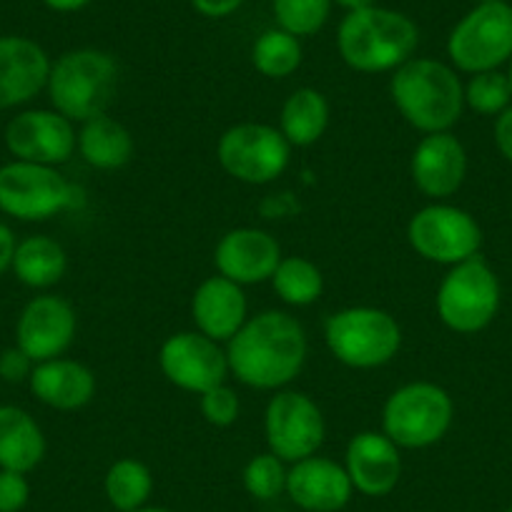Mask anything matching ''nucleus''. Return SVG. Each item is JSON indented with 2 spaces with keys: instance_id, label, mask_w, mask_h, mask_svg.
I'll list each match as a JSON object with an SVG mask.
<instances>
[{
  "instance_id": "3",
  "label": "nucleus",
  "mask_w": 512,
  "mask_h": 512,
  "mask_svg": "<svg viewBox=\"0 0 512 512\" xmlns=\"http://www.w3.org/2000/svg\"><path fill=\"white\" fill-rule=\"evenodd\" d=\"M420 31L410 16L392 8L369 6L342 18L337 51L357 73H392L415 58Z\"/></svg>"
},
{
  "instance_id": "19",
  "label": "nucleus",
  "mask_w": 512,
  "mask_h": 512,
  "mask_svg": "<svg viewBox=\"0 0 512 512\" xmlns=\"http://www.w3.org/2000/svg\"><path fill=\"white\" fill-rule=\"evenodd\" d=\"M344 470L362 495H390L402 477V450L382 430L357 432L344 450Z\"/></svg>"
},
{
  "instance_id": "1",
  "label": "nucleus",
  "mask_w": 512,
  "mask_h": 512,
  "mask_svg": "<svg viewBox=\"0 0 512 512\" xmlns=\"http://www.w3.org/2000/svg\"><path fill=\"white\" fill-rule=\"evenodd\" d=\"M309 339L302 322L284 309H264L246 319L226 342L229 372L251 390L279 392L302 374Z\"/></svg>"
},
{
  "instance_id": "9",
  "label": "nucleus",
  "mask_w": 512,
  "mask_h": 512,
  "mask_svg": "<svg viewBox=\"0 0 512 512\" xmlns=\"http://www.w3.org/2000/svg\"><path fill=\"white\" fill-rule=\"evenodd\" d=\"M81 189L56 166L8 161L0 166V214L16 221H48L81 204Z\"/></svg>"
},
{
  "instance_id": "31",
  "label": "nucleus",
  "mask_w": 512,
  "mask_h": 512,
  "mask_svg": "<svg viewBox=\"0 0 512 512\" xmlns=\"http://www.w3.org/2000/svg\"><path fill=\"white\" fill-rule=\"evenodd\" d=\"M287 475V462L279 460L274 452H259L246 462L241 480H244V490L254 500L269 502L287 492Z\"/></svg>"
},
{
  "instance_id": "16",
  "label": "nucleus",
  "mask_w": 512,
  "mask_h": 512,
  "mask_svg": "<svg viewBox=\"0 0 512 512\" xmlns=\"http://www.w3.org/2000/svg\"><path fill=\"white\" fill-rule=\"evenodd\" d=\"M282 256L277 236L256 226H236L216 244L214 267L221 277L231 279L239 287H251L272 282Z\"/></svg>"
},
{
  "instance_id": "14",
  "label": "nucleus",
  "mask_w": 512,
  "mask_h": 512,
  "mask_svg": "<svg viewBox=\"0 0 512 512\" xmlns=\"http://www.w3.org/2000/svg\"><path fill=\"white\" fill-rule=\"evenodd\" d=\"M159 369L174 387L191 395H204L216 384H224L231 374L221 342L196 329L164 339L159 349Z\"/></svg>"
},
{
  "instance_id": "15",
  "label": "nucleus",
  "mask_w": 512,
  "mask_h": 512,
  "mask_svg": "<svg viewBox=\"0 0 512 512\" xmlns=\"http://www.w3.org/2000/svg\"><path fill=\"white\" fill-rule=\"evenodd\" d=\"M78 317L68 299L38 294L21 309L16 322V347L33 362L63 357L76 342Z\"/></svg>"
},
{
  "instance_id": "27",
  "label": "nucleus",
  "mask_w": 512,
  "mask_h": 512,
  "mask_svg": "<svg viewBox=\"0 0 512 512\" xmlns=\"http://www.w3.org/2000/svg\"><path fill=\"white\" fill-rule=\"evenodd\" d=\"M103 492L113 510L134 512L149 502L154 492V475L146 462L136 457H121L108 467L103 477Z\"/></svg>"
},
{
  "instance_id": "26",
  "label": "nucleus",
  "mask_w": 512,
  "mask_h": 512,
  "mask_svg": "<svg viewBox=\"0 0 512 512\" xmlns=\"http://www.w3.org/2000/svg\"><path fill=\"white\" fill-rule=\"evenodd\" d=\"M329 116H332V108H329L327 96L317 88L302 86L289 93L287 101L282 103L279 131H282L292 149L294 146L309 149L327 134Z\"/></svg>"
},
{
  "instance_id": "23",
  "label": "nucleus",
  "mask_w": 512,
  "mask_h": 512,
  "mask_svg": "<svg viewBox=\"0 0 512 512\" xmlns=\"http://www.w3.org/2000/svg\"><path fill=\"white\" fill-rule=\"evenodd\" d=\"M48 450L43 427L18 405H0V470L28 475L43 462Z\"/></svg>"
},
{
  "instance_id": "22",
  "label": "nucleus",
  "mask_w": 512,
  "mask_h": 512,
  "mask_svg": "<svg viewBox=\"0 0 512 512\" xmlns=\"http://www.w3.org/2000/svg\"><path fill=\"white\" fill-rule=\"evenodd\" d=\"M28 390L41 405L58 412H76L96 397V374L71 357H56L33 367Z\"/></svg>"
},
{
  "instance_id": "37",
  "label": "nucleus",
  "mask_w": 512,
  "mask_h": 512,
  "mask_svg": "<svg viewBox=\"0 0 512 512\" xmlns=\"http://www.w3.org/2000/svg\"><path fill=\"white\" fill-rule=\"evenodd\" d=\"M191 6H194L196 13H201L204 18H229L231 13L239 11L244 6V0H189Z\"/></svg>"
},
{
  "instance_id": "2",
  "label": "nucleus",
  "mask_w": 512,
  "mask_h": 512,
  "mask_svg": "<svg viewBox=\"0 0 512 512\" xmlns=\"http://www.w3.org/2000/svg\"><path fill=\"white\" fill-rule=\"evenodd\" d=\"M390 98L415 131L440 134L462 118L465 83L450 63L415 56L392 71Z\"/></svg>"
},
{
  "instance_id": "32",
  "label": "nucleus",
  "mask_w": 512,
  "mask_h": 512,
  "mask_svg": "<svg viewBox=\"0 0 512 512\" xmlns=\"http://www.w3.org/2000/svg\"><path fill=\"white\" fill-rule=\"evenodd\" d=\"M507 106H512V88L507 73H475L465 83V108L475 111L477 116H500Z\"/></svg>"
},
{
  "instance_id": "34",
  "label": "nucleus",
  "mask_w": 512,
  "mask_h": 512,
  "mask_svg": "<svg viewBox=\"0 0 512 512\" xmlns=\"http://www.w3.org/2000/svg\"><path fill=\"white\" fill-rule=\"evenodd\" d=\"M31 500L28 475L16 470H0V512H23Z\"/></svg>"
},
{
  "instance_id": "36",
  "label": "nucleus",
  "mask_w": 512,
  "mask_h": 512,
  "mask_svg": "<svg viewBox=\"0 0 512 512\" xmlns=\"http://www.w3.org/2000/svg\"><path fill=\"white\" fill-rule=\"evenodd\" d=\"M495 146L500 151V156L512 164V106H507L500 116H495Z\"/></svg>"
},
{
  "instance_id": "41",
  "label": "nucleus",
  "mask_w": 512,
  "mask_h": 512,
  "mask_svg": "<svg viewBox=\"0 0 512 512\" xmlns=\"http://www.w3.org/2000/svg\"><path fill=\"white\" fill-rule=\"evenodd\" d=\"M134 512H174V510H166V507H149V505H144V507H139V510H134Z\"/></svg>"
},
{
  "instance_id": "12",
  "label": "nucleus",
  "mask_w": 512,
  "mask_h": 512,
  "mask_svg": "<svg viewBox=\"0 0 512 512\" xmlns=\"http://www.w3.org/2000/svg\"><path fill=\"white\" fill-rule=\"evenodd\" d=\"M264 437H267L269 452L292 465L317 455L327 437L322 407L307 392H274L264 410Z\"/></svg>"
},
{
  "instance_id": "30",
  "label": "nucleus",
  "mask_w": 512,
  "mask_h": 512,
  "mask_svg": "<svg viewBox=\"0 0 512 512\" xmlns=\"http://www.w3.org/2000/svg\"><path fill=\"white\" fill-rule=\"evenodd\" d=\"M334 0H272L279 28L297 38H309L329 21Z\"/></svg>"
},
{
  "instance_id": "18",
  "label": "nucleus",
  "mask_w": 512,
  "mask_h": 512,
  "mask_svg": "<svg viewBox=\"0 0 512 512\" xmlns=\"http://www.w3.org/2000/svg\"><path fill=\"white\" fill-rule=\"evenodd\" d=\"M51 58L26 36H0V111H13L46 91Z\"/></svg>"
},
{
  "instance_id": "33",
  "label": "nucleus",
  "mask_w": 512,
  "mask_h": 512,
  "mask_svg": "<svg viewBox=\"0 0 512 512\" xmlns=\"http://www.w3.org/2000/svg\"><path fill=\"white\" fill-rule=\"evenodd\" d=\"M199 410L201 417L209 422L211 427H231L239 420L241 402L236 390H231L229 384H216L204 395H199Z\"/></svg>"
},
{
  "instance_id": "38",
  "label": "nucleus",
  "mask_w": 512,
  "mask_h": 512,
  "mask_svg": "<svg viewBox=\"0 0 512 512\" xmlns=\"http://www.w3.org/2000/svg\"><path fill=\"white\" fill-rule=\"evenodd\" d=\"M16 234H13L11 226L6 221H0V277L6 272H11L13 254H16Z\"/></svg>"
},
{
  "instance_id": "17",
  "label": "nucleus",
  "mask_w": 512,
  "mask_h": 512,
  "mask_svg": "<svg viewBox=\"0 0 512 512\" xmlns=\"http://www.w3.org/2000/svg\"><path fill=\"white\" fill-rule=\"evenodd\" d=\"M467 149L452 131L425 134L410 159L415 189L432 201L450 199L467 179Z\"/></svg>"
},
{
  "instance_id": "6",
  "label": "nucleus",
  "mask_w": 512,
  "mask_h": 512,
  "mask_svg": "<svg viewBox=\"0 0 512 512\" xmlns=\"http://www.w3.org/2000/svg\"><path fill=\"white\" fill-rule=\"evenodd\" d=\"M324 344L344 367L377 369L400 354L402 327L379 307H344L324 322Z\"/></svg>"
},
{
  "instance_id": "40",
  "label": "nucleus",
  "mask_w": 512,
  "mask_h": 512,
  "mask_svg": "<svg viewBox=\"0 0 512 512\" xmlns=\"http://www.w3.org/2000/svg\"><path fill=\"white\" fill-rule=\"evenodd\" d=\"M334 3H337V6H342L347 13L362 11V8H369V6H377V0H334Z\"/></svg>"
},
{
  "instance_id": "21",
  "label": "nucleus",
  "mask_w": 512,
  "mask_h": 512,
  "mask_svg": "<svg viewBox=\"0 0 512 512\" xmlns=\"http://www.w3.org/2000/svg\"><path fill=\"white\" fill-rule=\"evenodd\" d=\"M191 319L196 332L206 334L214 342H229L249 319L244 287L221 274L204 279L191 297Z\"/></svg>"
},
{
  "instance_id": "39",
  "label": "nucleus",
  "mask_w": 512,
  "mask_h": 512,
  "mask_svg": "<svg viewBox=\"0 0 512 512\" xmlns=\"http://www.w3.org/2000/svg\"><path fill=\"white\" fill-rule=\"evenodd\" d=\"M93 0H43V6L51 8L56 13H76L83 11L86 6H91Z\"/></svg>"
},
{
  "instance_id": "7",
  "label": "nucleus",
  "mask_w": 512,
  "mask_h": 512,
  "mask_svg": "<svg viewBox=\"0 0 512 512\" xmlns=\"http://www.w3.org/2000/svg\"><path fill=\"white\" fill-rule=\"evenodd\" d=\"M500 279L480 254L447 269L437 287L435 309L440 322L455 334H477L500 312Z\"/></svg>"
},
{
  "instance_id": "8",
  "label": "nucleus",
  "mask_w": 512,
  "mask_h": 512,
  "mask_svg": "<svg viewBox=\"0 0 512 512\" xmlns=\"http://www.w3.org/2000/svg\"><path fill=\"white\" fill-rule=\"evenodd\" d=\"M450 66L462 73L500 71L512 58V6L507 0H482L467 11L447 36Z\"/></svg>"
},
{
  "instance_id": "10",
  "label": "nucleus",
  "mask_w": 512,
  "mask_h": 512,
  "mask_svg": "<svg viewBox=\"0 0 512 512\" xmlns=\"http://www.w3.org/2000/svg\"><path fill=\"white\" fill-rule=\"evenodd\" d=\"M216 159L231 179L264 186L277 181L289 169L292 146L277 126L244 121L234 123L219 136Z\"/></svg>"
},
{
  "instance_id": "35",
  "label": "nucleus",
  "mask_w": 512,
  "mask_h": 512,
  "mask_svg": "<svg viewBox=\"0 0 512 512\" xmlns=\"http://www.w3.org/2000/svg\"><path fill=\"white\" fill-rule=\"evenodd\" d=\"M33 367H36V362H33L23 349H18L16 344L0 352V379H3V382L8 384L28 382V379H31Z\"/></svg>"
},
{
  "instance_id": "24",
  "label": "nucleus",
  "mask_w": 512,
  "mask_h": 512,
  "mask_svg": "<svg viewBox=\"0 0 512 512\" xmlns=\"http://www.w3.org/2000/svg\"><path fill=\"white\" fill-rule=\"evenodd\" d=\"M76 151L91 169L116 171L131 164L136 154V141L118 118L101 113L81 123Z\"/></svg>"
},
{
  "instance_id": "4",
  "label": "nucleus",
  "mask_w": 512,
  "mask_h": 512,
  "mask_svg": "<svg viewBox=\"0 0 512 512\" xmlns=\"http://www.w3.org/2000/svg\"><path fill=\"white\" fill-rule=\"evenodd\" d=\"M118 63L101 48H73L51 61L46 93L53 111L83 123L108 113L118 93Z\"/></svg>"
},
{
  "instance_id": "13",
  "label": "nucleus",
  "mask_w": 512,
  "mask_h": 512,
  "mask_svg": "<svg viewBox=\"0 0 512 512\" xmlns=\"http://www.w3.org/2000/svg\"><path fill=\"white\" fill-rule=\"evenodd\" d=\"M6 149L16 161L61 166L76 154L78 131L53 108H26L6 123Z\"/></svg>"
},
{
  "instance_id": "5",
  "label": "nucleus",
  "mask_w": 512,
  "mask_h": 512,
  "mask_svg": "<svg viewBox=\"0 0 512 512\" xmlns=\"http://www.w3.org/2000/svg\"><path fill=\"white\" fill-rule=\"evenodd\" d=\"M455 402L437 382L417 379L397 387L382 407V432L400 450H425L450 432Z\"/></svg>"
},
{
  "instance_id": "11",
  "label": "nucleus",
  "mask_w": 512,
  "mask_h": 512,
  "mask_svg": "<svg viewBox=\"0 0 512 512\" xmlns=\"http://www.w3.org/2000/svg\"><path fill=\"white\" fill-rule=\"evenodd\" d=\"M407 241L425 262L455 267L480 254L482 229L470 211L445 201H432L412 214Z\"/></svg>"
},
{
  "instance_id": "29",
  "label": "nucleus",
  "mask_w": 512,
  "mask_h": 512,
  "mask_svg": "<svg viewBox=\"0 0 512 512\" xmlns=\"http://www.w3.org/2000/svg\"><path fill=\"white\" fill-rule=\"evenodd\" d=\"M302 58V38L292 36L279 26L264 31L251 46V63L264 78H272V81H282L297 73Z\"/></svg>"
},
{
  "instance_id": "43",
  "label": "nucleus",
  "mask_w": 512,
  "mask_h": 512,
  "mask_svg": "<svg viewBox=\"0 0 512 512\" xmlns=\"http://www.w3.org/2000/svg\"><path fill=\"white\" fill-rule=\"evenodd\" d=\"M507 512H512V505H510V507H507Z\"/></svg>"
},
{
  "instance_id": "25",
  "label": "nucleus",
  "mask_w": 512,
  "mask_h": 512,
  "mask_svg": "<svg viewBox=\"0 0 512 512\" xmlns=\"http://www.w3.org/2000/svg\"><path fill=\"white\" fill-rule=\"evenodd\" d=\"M11 272L18 282L36 292L56 287L68 272V254L61 241L46 234L26 236L16 244Z\"/></svg>"
},
{
  "instance_id": "28",
  "label": "nucleus",
  "mask_w": 512,
  "mask_h": 512,
  "mask_svg": "<svg viewBox=\"0 0 512 512\" xmlns=\"http://www.w3.org/2000/svg\"><path fill=\"white\" fill-rule=\"evenodd\" d=\"M272 287L289 307H312L324 294V274L307 256H282Z\"/></svg>"
},
{
  "instance_id": "20",
  "label": "nucleus",
  "mask_w": 512,
  "mask_h": 512,
  "mask_svg": "<svg viewBox=\"0 0 512 512\" xmlns=\"http://www.w3.org/2000/svg\"><path fill=\"white\" fill-rule=\"evenodd\" d=\"M287 495L304 512H339L349 505L354 487L344 465L312 455L289 467Z\"/></svg>"
},
{
  "instance_id": "42",
  "label": "nucleus",
  "mask_w": 512,
  "mask_h": 512,
  "mask_svg": "<svg viewBox=\"0 0 512 512\" xmlns=\"http://www.w3.org/2000/svg\"><path fill=\"white\" fill-rule=\"evenodd\" d=\"M507 81H510V88H512V58L507 61Z\"/></svg>"
}]
</instances>
